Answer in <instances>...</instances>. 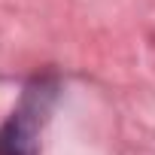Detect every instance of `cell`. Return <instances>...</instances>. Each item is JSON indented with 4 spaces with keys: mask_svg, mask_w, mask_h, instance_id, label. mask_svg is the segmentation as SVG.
<instances>
[{
    "mask_svg": "<svg viewBox=\"0 0 155 155\" xmlns=\"http://www.w3.org/2000/svg\"><path fill=\"white\" fill-rule=\"evenodd\" d=\"M58 79L52 73L34 76L25 85L15 110L0 125V155H40L43 128L58 101Z\"/></svg>",
    "mask_w": 155,
    "mask_h": 155,
    "instance_id": "6da1fadb",
    "label": "cell"
}]
</instances>
